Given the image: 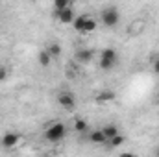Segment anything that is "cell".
<instances>
[{"instance_id": "cell-1", "label": "cell", "mask_w": 159, "mask_h": 157, "mask_svg": "<svg viewBox=\"0 0 159 157\" xmlns=\"http://www.w3.org/2000/svg\"><path fill=\"white\" fill-rule=\"evenodd\" d=\"M117 59H119L117 50H113V48L102 50V54H100V69H102V70H111V69H115Z\"/></svg>"}, {"instance_id": "cell-2", "label": "cell", "mask_w": 159, "mask_h": 157, "mask_svg": "<svg viewBox=\"0 0 159 157\" xmlns=\"http://www.w3.org/2000/svg\"><path fill=\"white\" fill-rule=\"evenodd\" d=\"M65 135H67V128H65V124H61V122L52 124V126L46 129V133H44L46 141H50V142H59V141L65 139Z\"/></svg>"}, {"instance_id": "cell-3", "label": "cell", "mask_w": 159, "mask_h": 157, "mask_svg": "<svg viewBox=\"0 0 159 157\" xmlns=\"http://www.w3.org/2000/svg\"><path fill=\"white\" fill-rule=\"evenodd\" d=\"M100 19H102V24H106L107 28H115L117 24H119V9L117 7H106V9H102V13H100Z\"/></svg>"}, {"instance_id": "cell-4", "label": "cell", "mask_w": 159, "mask_h": 157, "mask_svg": "<svg viewBox=\"0 0 159 157\" xmlns=\"http://www.w3.org/2000/svg\"><path fill=\"white\" fill-rule=\"evenodd\" d=\"M54 17L61 22V24H70L74 22V11L72 7H65V9H54Z\"/></svg>"}, {"instance_id": "cell-5", "label": "cell", "mask_w": 159, "mask_h": 157, "mask_svg": "<svg viewBox=\"0 0 159 157\" xmlns=\"http://www.w3.org/2000/svg\"><path fill=\"white\" fill-rule=\"evenodd\" d=\"M57 104H59L63 109H74V105H76V98H74L72 92L63 91V92L57 94Z\"/></svg>"}, {"instance_id": "cell-6", "label": "cell", "mask_w": 159, "mask_h": 157, "mask_svg": "<svg viewBox=\"0 0 159 157\" xmlns=\"http://www.w3.org/2000/svg\"><path fill=\"white\" fill-rule=\"evenodd\" d=\"M20 142V135L19 133H6L2 139H0V146L2 148H13Z\"/></svg>"}, {"instance_id": "cell-7", "label": "cell", "mask_w": 159, "mask_h": 157, "mask_svg": "<svg viewBox=\"0 0 159 157\" xmlns=\"http://www.w3.org/2000/svg\"><path fill=\"white\" fill-rule=\"evenodd\" d=\"M93 56H94L93 50H89V48H80L78 52H76V56H74V59L78 61L80 65H85V63H89V61L93 59Z\"/></svg>"}, {"instance_id": "cell-8", "label": "cell", "mask_w": 159, "mask_h": 157, "mask_svg": "<svg viewBox=\"0 0 159 157\" xmlns=\"http://www.w3.org/2000/svg\"><path fill=\"white\" fill-rule=\"evenodd\" d=\"M115 98H117V94L113 91H102V92L96 94V102L98 104H107V102H113Z\"/></svg>"}, {"instance_id": "cell-9", "label": "cell", "mask_w": 159, "mask_h": 157, "mask_svg": "<svg viewBox=\"0 0 159 157\" xmlns=\"http://www.w3.org/2000/svg\"><path fill=\"white\" fill-rule=\"evenodd\" d=\"M37 59H39L41 67H50V63H52V56L48 54V50H41L39 56H37Z\"/></svg>"}, {"instance_id": "cell-10", "label": "cell", "mask_w": 159, "mask_h": 157, "mask_svg": "<svg viewBox=\"0 0 159 157\" xmlns=\"http://www.w3.org/2000/svg\"><path fill=\"white\" fill-rule=\"evenodd\" d=\"M89 139H91L93 142H96V144H104V142H107V139H106V135H104V131H102V129L93 131V133L89 135Z\"/></svg>"}, {"instance_id": "cell-11", "label": "cell", "mask_w": 159, "mask_h": 157, "mask_svg": "<svg viewBox=\"0 0 159 157\" xmlns=\"http://www.w3.org/2000/svg\"><path fill=\"white\" fill-rule=\"evenodd\" d=\"M102 131H104V135H106V139L109 141L111 137H115V135L119 133V128H117L115 124H107V126H104V128H102Z\"/></svg>"}, {"instance_id": "cell-12", "label": "cell", "mask_w": 159, "mask_h": 157, "mask_svg": "<svg viewBox=\"0 0 159 157\" xmlns=\"http://www.w3.org/2000/svg\"><path fill=\"white\" fill-rule=\"evenodd\" d=\"M48 54L52 56V59H56V57H59L61 56V46L57 44V43H52V44H48Z\"/></svg>"}, {"instance_id": "cell-13", "label": "cell", "mask_w": 159, "mask_h": 157, "mask_svg": "<svg viewBox=\"0 0 159 157\" xmlns=\"http://www.w3.org/2000/svg\"><path fill=\"white\" fill-rule=\"evenodd\" d=\"M96 26H98V24H96V20L87 17V20H85V26H83V32H81V34H91V32H94V30H96Z\"/></svg>"}, {"instance_id": "cell-14", "label": "cell", "mask_w": 159, "mask_h": 157, "mask_svg": "<svg viewBox=\"0 0 159 157\" xmlns=\"http://www.w3.org/2000/svg\"><path fill=\"white\" fill-rule=\"evenodd\" d=\"M124 141H126V139H124L120 133H117V135H115V137H111L107 142H109V146H111V148H119V146L124 144Z\"/></svg>"}, {"instance_id": "cell-15", "label": "cell", "mask_w": 159, "mask_h": 157, "mask_svg": "<svg viewBox=\"0 0 159 157\" xmlns=\"http://www.w3.org/2000/svg\"><path fill=\"white\" fill-rule=\"evenodd\" d=\"M87 128H89V126H87V122H85L83 118H76V120H74V129H76L78 133L87 131Z\"/></svg>"}, {"instance_id": "cell-16", "label": "cell", "mask_w": 159, "mask_h": 157, "mask_svg": "<svg viewBox=\"0 0 159 157\" xmlns=\"http://www.w3.org/2000/svg\"><path fill=\"white\" fill-rule=\"evenodd\" d=\"M85 20H87V17H78V19H74V24H72V26H74V30H76V32H80V34L83 32Z\"/></svg>"}, {"instance_id": "cell-17", "label": "cell", "mask_w": 159, "mask_h": 157, "mask_svg": "<svg viewBox=\"0 0 159 157\" xmlns=\"http://www.w3.org/2000/svg\"><path fill=\"white\" fill-rule=\"evenodd\" d=\"M70 6V0H54V9H65Z\"/></svg>"}, {"instance_id": "cell-18", "label": "cell", "mask_w": 159, "mask_h": 157, "mask_svg": "<svg viewBox=\"0 0 159 157\" xmlns=\"http://www.w3.org/2000/svg\"><path fill=\"white\" fill-rule=\"evenodd\" d=\"M6 78H7V70H6V67H0V81H4Z\"/></svg>"}, {"instance_id": "cell-19", "label": "cell", "mask_w": 159, "mask_h": 157, "mask_svg": "<svg viewBox=\"0 0 159 157\" xmlns=\"http://www.w3.org/2000/svg\"><path fill=\"white\" fill-rule=\"evenodd\" d=\"M154 72L159 76V57H156V59H154Z\"/></svg>"}, {"instance_id": "cell-20", "label": "cell", "mask_w": 159, "mask_h": 157, "mask_svg": "<svg viewBox=\"0 0 159 157\" xmlns=\"http://www.w3.org/2000/svg\"><path fill=\"white\" fill-rule=\"evenodd\" d=\"M156 155H157V157H159V150H157V152H156Z\"/></svg>"}]
</instances>
